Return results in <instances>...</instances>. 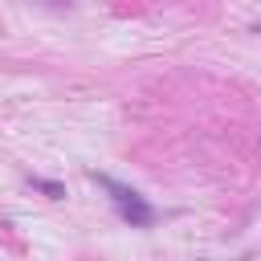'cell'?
Wrapping results in <instances>:
<instances>
[{
	"mask_svg": "<svg viewBox=\"0 0 261 261\" xmlns=\"http://www.w3.org/2000/svg\"><path fill=\"white\" fill-rule=\"evenodd\" d=\"M90 179H94L102 192H110V200H114V204H126V200H139V196H143V192H135V188H126V184H118V179L102 175V171H90Z\"/></svg>",
	"mask_w": 261,
	"mask_h": 261,
	"instance_id": "obj_2",
	"label": "cell"
},
{
	"mask_svg": "<svg viewBox=\"0 0 261 261\" xmlns=\"http://www.w3.org/2000/svg\"><path fill=\"white\" fill-rule=\"evenodd\" d=\"M29 184H33L37 192H45L49 200H61V196H65V184H57V179H29Z\"/></svg>",
	"mask_w": 261,
	"mask_h": 261,
	"instance_id": "obj_3",
	"label": "cell"
},
{
	"mask_svg": "<svg viewBox=\"0 0 261 261\" xmlns=\"http://www.w3.org/2000/svg\"><path fill=\"white\" fill-rule=\"evenodd\" d=\"M118 216L130 224V228H151L155 224V208L147 204V196H139V200H126V204H118Z\"/></svg>",
	"mask_w": 261,
	"mask_h": 261,
	"instance_id": "obj_1",
	"label": "cell"
}]
</instances>
